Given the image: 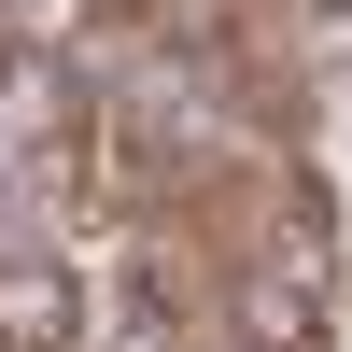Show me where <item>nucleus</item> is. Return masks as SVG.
Returning a JSON list of instances; mask_svg holds the SVG:
<instances>
[{"label":"nucleus","instance_id":"obj_1","mask_svg":"<svg viewBox=\"0 0 352 352\" xmlns=\"http://www.w3.org/2000/svg\"><path fill=\"white\" fill-rule=\"evenodd\" d=\"M85 338V282L56 254H0V352H71Z\"/></svg>","mask_w":352,"mask_h":352}]
</instances>
